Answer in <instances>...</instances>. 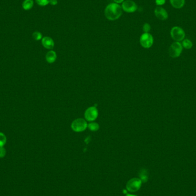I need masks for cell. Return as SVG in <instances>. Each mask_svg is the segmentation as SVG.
<instances>
[{"instance_id": "obj_1", "label": "cell", "mask_w": 196, "mask_h": 196, "mask_svg": "<svg viewBox=\"0 0 196 196\" xmlns=\"http://www.w3.org/2000/svg\"><path fill=\"white\" fill-rule=\"evenodd\" d=\"M105 17L111 21L118 19L122 15V8L116 3H111L105 7Z\"/></svg>"}, {"instance_id": "obj_2", "label": "cell", "mask_w": 196, "mask_h": 196, "mask_svg": "<svg viewBox=\"0 0 196 196\" xmlns=\"http://www.w3.org/2000/svg\"><path fill=\"white\" fill-rule=\"evenodd\" d=\"M88 123L86 120L83 118L74 120L71 124V128L73 131L77 133L83 132L87 128Z\"/></svg>"}, {"instance_id": "obj_3", "label": "cell", "mask_w": 196, "mask_h": 196, "mask_svg": "<svg viewBox=\"0 0 196 196\" xmlns=\"http://www.w3.org/2000/svg\"><path fill=\"white\" fill-rule=\"evenodd\" d=\"M142 182L137 178H133L130 180L126 184V188L128 191L130 192H135L138 191L141 188Z\"/></svg>"}, {"instance_id": "obj_4", "label": "cell", "mask_w": 196, "mask_h": 196, "mask_svg": "<svg viewBox=\"0 0 196 196\" xmlns=\"http://www.w3.org/2000/svg\"><path fill=\"white\" fill-rule=\"evenodd\" d=\"M139 42L142 47L144 48H150L153 45L154 43L153 36L149 33H144L140 37Z\"/></svg>"}, {"instance_id": "obj_5", "label": "cell", "mask_w": 196, "mask_h": 196, "mask_svg": "<svg viewBox=\"0 0 196 196\" xmlns=\"http://www.w3.org/2000/svg\"><path fill=\"white\" fill-rule=\"evenodd\" d=\"M170 34L173 40L177 42L182 41L185 36V32L181 28L179 27H174L170 31Z\"/></svg>"}, {"instance_id": "obj_6", "label": "cell", "mask_w": 196, "mask_h": 196, "mask_svg": "<svg viewBox=\"0 0 196 196\" xmlns=\"http://www.w3.org/2000/svg\"><path fill=\"white\" fill-rule=\"evenodd\" d=\"M182 45L180 42H174L169 48V55L173 58L179 57L182 51Z\"/></svg>"}, {"instance_id": "obj_7", "label": "cell", "mask_w": 196, "mask_h": 196, "mask_svg": "<svg viewBox=\"0 0 196 196\" xmlns=\"http://www.w3.org/2000/svg\"><path fill=\"white\" fill-rule=\"evenodd\" d=\"M98 110L95 106H91L88 108L84 112V117L87 121L93 122L98 116Z\"/></svg>"}, {"instance_id": "obj_8", "label": "cell", "mask_w": 196, "mask_h": 196, "mask_svg": "<svg viewBox=\"0 0 196 196\" xmlns=\"http://www.w3.org/2000/svg\"><path fill=\"white\" fill-rule=\"evenodd\" d=\"M122 8L126 12L133 13L138 9V6L133 1L126 0L122 5Z\"/></svg>"}, {"instance_id": "obj_9", "label": "cell", "mask_w": 196, "mask_h": 196, "mask_svg": "<svg viewBox=\"0 0 196 196\" xmlns=\"http://www.w3.org/2000/svg\"><path fill=\"white\" fill-rule=\"evenodd\" d=\"M154 13L157 18L160 20H166L168 18V13L166 10L162 7H157L154 10Z\"/></svg>"}, {"instance_id": "obj_10", "label": "cell", "mask_w": 196, "mask_h": 196, "mask_svg": "<svg viewBox=\"0 0 196 196\" xmlns=\"http://www.w3.org/2000/svg\"><path fill=\"white\" fill-rule=\"evenodd\" d=\"M41 43L44 48L48 49H51L54 47L55 43L53 39L49 37L46 36L42 38Z\"/></svg>"}, {"instance_id": "obj_11", "label": "cell", "mask_w": 196, "mask_h": 196, "mask_svg": "<svg viewBox=\"0 0 196 196\" xmlns=\"http://www.w3.org/2000/svg\"><path fill=\"white\" fill-rule=\"evenodd\" d=\"M45 59L47 62L49 63H53L55 62L57 59L56 53L53 51H49L45 56Z\"/></svg>"}, {"instance_id": "obj_12", "label": "cell", "mask_w": 196, "mask_h": 196, "mask_svg": "<svg viewBox=\"0 0 196 196\" xmlns=\"http://www.w3.org/2000/svg\"><path fill=\"white\" fill-rule=\"evenodd\" d=\"M170 3L176 9H181L185 4V0H170Z\"/></svg>"}, {"instance_id": "obj_13", "label": "cell", "mask_w": 196, "mask_h": 196, "mask_svg": "<svg viewBox=\"0 0 196 196\" xmlns=\"http://www.w3.org/2000/svg\"><path fill=\"white\" fill-rule=\"evenodd\" d=\"M139 179L142 181V182H146L148 181V171L144 169H141L140 171H139Z\"/></svg>"}, {"instance_id": "obj_14", "label": "cell", "mask_w": 196, "mask_h": 196, "mask_svg": "<svg viewBox=\"0 0 196 196\" xmlns=\"http://www.w3.org/2000/svg\"><path fill=\"white\" fill-rule=\"evenodd\" d=\"M34 1L33 0H25L23 3V8L25 10H29L32 8L34 6Z\"/></svg>"}, {"instance_id": "obj_15", "label": "cell", "mask_w": 196, "mask_h": 196, "mask_svg": "<svg viewBox=\"0 0 196 196\" xmlns=\"http://www.w3.org/2000/svg\"><path fill=\"white\" fill-rule=\"evenodd\" d=\"M87 128L90 130L91 131H96L99 129V124L96 122H91L89 123L87 126Z\"/></svg>"}, {"instance_id": "obj_16", "label": "cell", "mask_w": 196, "mask_h": 196, "mask_svg": "<svg viewBox=\"0 0 196 196\" xmlns=\"http://www.w3.org/2000/svg\"><path fill=\"white\" fill-rule=\"evenodd\" d=\"M181 44L182 47L187 49H189L193 47L192 42L189 39L183 40V41H182Z\"/></svg>"}, {"instance_id": "obj_17", "label": "cell", "mask_w": 196, "mask_h": 196, "mask_svg": "<svg viewBox=\"0 0 196 196\" xmlns=\"http://www.w3.org/2000/svg\"><path fill=\"white\" fill-rule=\"evenodd\" d=\"M6 142V137L5 134L0 133V148L3 147Z\"/></svg>"}, {"instance_id": "obj_18", "label": "cell", "mask_w": 196, "mask_h": 196, "mask_svg": "<svg viewBox=\"0 0 196 196\" xmlns=\"http://www.w3.org/2000/svg\"><path fill=\"white\" fill-rule=\"evenodd\" d=\"M32 37L34 40L38 41L42 38V34L38 31H36V32H34V34H32Z\"/></svg>"}, {"instance_id": "obj_19", "label": "cell", "mask_w": 196, "mask_h": 196, "mask_svg": "<svg viewBox=\"0 0 196 196\" xmlns=\"http://www.w3.org/2000/svg\"><path fill=\"white\" fill-rule=\"evenodd\" d=\"M36 3L40 6H45L49 4V0H36Z\"/></svg>"}, {"instance_id": "obj_20", "label": "cell", "mask_w": 196, "mask_h": 196, "mask_svg": "<svg viewBox=\"0 0 196 196\" xmlns=\"http://www.w3.org/2000/svg\"><path fill=\"white\" fill-rule=\"evenodd\" d=\"M151 29V27L150 24L148 23H145L143 26V30L144 32V33H148V32Z\"/></svg>"}, {"instance_id": "obj_21", "label": "cell", "mask_w": 196, "mask_h": 196, "mask_svg": "<svg viewBox=\"0 0 196 196\" xmlns=\"http://www.w3.org/2000/svg\"><path fill=\"white\" fill-rule=\"evenodd\" d=\"M6 155V150L3 147L0 148V158L4 157Z\"/></svg>"}, {"instance_id": "obj_22", "label": "cell", "mask_w": 196, "mask_h": 196, "mask_svg": "<svg viewBox=\"0 0 196 196\" xmlns=\"http://www.w3.org/2000/svg\"><path fill=\"white\" fill-rule=\"evenodd\" d=\"M166 0H155V3L157 5L161 6L165 3Z\"/></svg>"}, {"instance_id": "obj_23", "label": "cell", "mask_w": 196, "mask_h": 196, "mask_svg": "<svg viewBox=\"0 0 196 196\" xmlns=\"http://www.w3.org/2000/svg\"><path fill=\"white\" fill-rule=\"evenodd\" d=\"M58 3V0H49V4L53 6L57 5Z\"/></svg>"}, {"instance_id": "obj_24", "label": "cell", "mask_w": 196, "mask_h": 196, "mask_svg": "<svg viewBox=\"0 0 196 196\" xmlns=\"http://www.w3.org/2000/svg\"><path fill=\"white\" fill-rule=\"evenodd\" d=\"M115 3H116V4H121L122 2H124V0H114Z\"/></svg>"}, {"instance_id": "obj_25", "label": "cell", "mask_w": 196, "mask_h": 196, "mask_svg": "<svg viewBox=\"0 0 196 196\" xmlns=\"http://www.w3.org/2000/svg\"><path fill=\"white\" fill-rule=\"evenodd\" d=\"M126 196H137L135 195H133V194H127Z\"/></svg>"}]
</instances>
